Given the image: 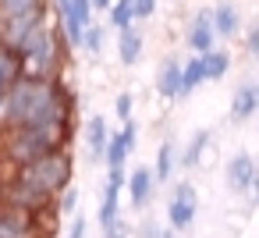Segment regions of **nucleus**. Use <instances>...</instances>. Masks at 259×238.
<instances>
[{
  "label": "nucleus",
  "mask_w": 259,
  "mask_h": 238,
  "mask_svg": "<svg viewBox=\"0 0 259 238\" xmlns=\"http://www.w3.org/2000/svg\"><path fill=\"white\" fill-rule=\"evenodd\" d=\"M170 4H178V0H170Z\"/></svg>",
  "instance_id": "72a5a7b5"
},
{
  "label": "nucleus",
  "mask_w": 259,
  "mask_h": 238,
  "mask_svg": "<svg viewBox=\"0 0 259 238\" xmlns=\"http://www.w3.org/2000/svg\"><path fill=\"white\" fill-rule=\"evenodd\" d=\"M29 15H50V0H0V18H29Z\"/></svg>",
  "instance_id": "6ab92c4d"
},
{
  "label": "nucleus",
  "mask_w": 259,
  "mask_h": 238,
  "mask_svg": "<svg viewBox=\"0 0 259 238\" xmlns=\"http://www.w3.org/2000/svg\"><path fill=\"white\" fill-rule=\"evenodd\" d=\"M124 192H128V206H132L135 213H142V210L153 203V195H156V178H153V167H149V164L132 167V171L124 174Z\"/></svg>",
  "instance_id": "6e6552de"
},
{
  "label": "nucleus",
  "mask_w": 259,
  "mask_h": 238,
  "mask_svg": "<svg viewBox=\"0 0 259 238\" xmlns=\"http://www.w3.org/2000/svg\"><path fill=\"white\" fill-rule=\"evenodd\" d=\"M142 54H146V36L132 25V29H121L117 32V64H124V68H135L139 61H142Z\"/></svg>",
  "instance_id": "dca6fc26"
},
{
  "label": "nucleus",
  "mask_w": 259,
  "mask_h": 238,
  "mask_svg": "<svg viewBox=\"0 0 259 238\" xmlns=\"http://www.w3.org/2000/svg\"><path fill=\"white\" fill-rule=\"evenodd\" d=\"M25 75V68H22V57L15 54V50H8V47H0V96H4L18 78Z\"/></svg>",
  "instance_id": "aec40b11"
},
{
  "label": "nucleus",
  "mask_w": 259,
  "mask_h": 238,
  "mask_svg": "<svg viewBox=\"0 0 259 238\" xmlns=\"http://www.w3.org/2000/svg\"><path fill=\"white\" fill-rule=\"evenodd\" d=\"M64 43H61V36H57V29L50 25V18L47 22H39L18 47H15V54L22 57V68H25V75H39V78H57L61 75V68H64Z\"/></svg>",
  "instance_id": "20e7f679"
},
{
  "label": "nucleus",
  "mask_w": 259,
  "mask_h": 238,
  "mask_svg": "<svg viewBox=\"0 0 259 238\" xmlns=\"http://www.w3.org/2000/svg\"><path fill=\"white\" fill-rule=\"evenodd\" d=\"M209 18H213V32H217V39H234V36H241V11H238V4H231V0H220V4L209 11Z\"/></svg>",
  "instance_id": "2eb2a0df"
},
{
  "label": "nucleus",
  "mask_w": 259,
  "mask_h": 238,
  "mask_svg": "<svg viewBox=\"0 0 259 238\" xmlns=\"http://www.w3.org/2000/svg\"><path fill=\"white\" fill-rule=\"evenodd\" d=\"M139 149V125L124 121L117 132L110 128V139L103 146V167H128V156Z\"/></svg>",
  "instance_id": "0eeeda50"
},
{
  "label": "nucleus",
  "mask_w": 259,
  "mask_h": 238,
  "mask_svg": "<svg viewBox=\"0 0 259 238\" xmlns=\"http://www.w3.org/2000/svg\"><path fill=\"white\" fill-rule=\"evenodd\" d=\"M114 114H117L121 125L132 121V114H135V96H132V93H117V100H114Z\"/></svg>",
  "instance_id": "a878e982"
},
{
  "label": "nucleus",
  "mask_w": 259,
  "mask_h": 238,
  "mask_svg": "<svg viewBox=\"0 0 259 238\" xmlns=\"http://www.w3.org/2000/svg\"><path fill=\"white\" fill-rule=\"evenodd\" d=\"M110 139V121L103 114H93L85 125H82V146H85V156L89 164H103V146Z\"/></svg>",
  "instance_id": "f8f14e48"
},
{
  "label": "nucleus",
  "mask_w": 259,
  "mask_h": 238,
  "mask_svg": "<svg viewBox=\"0 0 259 238\" xmlns=\"http://www.w3.org/2000/svg\"><path fill=\"white\" fill-rule=\"evenodd\" d=\"M245 54H248V57L259 54V25H248V29H245Z\"/></svg>",
  "instance_id": "c756f323"
},
{
  "label": "nucleus",
  "mask_w": 259,
  "mask_h": 238,
  "mask_svg": "<svg viewBox=\"0 0 259 238\" xmlns=\"http://www.w3.org/2000/svg\"><path fill=\"white\" fill-rule=\"evenodd\" d=\"M89 4H93V11H107V8L114 4V0H89Z\"/></svg>",
  "instance_id": "7c9ffc66"
},
{
  "label": "nucleus",
  "mask_w": 259,
  "mask_h": 238,
  "mask_svg": "<svg viewBox=\"0 0 259 238\" xmlns=\"http://www.w3.org/2000/svg\"><path fill=\"white\" fill-rule=\"evenodd\" d=\"M199 217V188L192 181H174L167 195V227L170 231H188Z\"/></svg>",
  "instance_id": "39448f33"
},
{
  "label": "nucleus",
  "mask_w": 259,
  "mask_h": 238,
  "mask_svg": "<svg viewBox=\"0 0 259 238\" xmlns=\"http://www.w3.org/2000/svg\"><path fill=\"white\" fill-rule=\"evenodd\" d=\"M156 93H160V100H167V103H174V100H181V61L178 57H163L160 61V68H156Z\"/></svg>",
  "instance_id": "4468645a"
},
{
  "label": "nucleus",
  "mask_w": 259,
  "mask_h": 238,
  "mask_svg": "<svg viewBox=\"0 0 259 238\" xmlns=\"http://www.w3.org/2000/svg\"><path fill=\"white\" fill-rule=\"evenodd\" d=\"M78 117V100L68 89V82L22 75L4 96H0V132L4 128H25V125H61Z\"/></svg>",
  "instance_id": "f257e3e1"
},
{
  "label": "nucleus",
  "mask_w": 259,
  "mask_h": 238,
  "mask_svg": "<svg viewBox=\"0 0 259 238\" xmlns=\"http://www.w3.org/2000/svg\"><path fill=\"white\" fill-rule=\"evenodd\" d=\"M160 238H178V231H170V227L163 224V231H160Z\"/></svg>",
  "instance_id": "2f4dec72"
},
{
  "label": "nucleus",
  "mask_w": 259,
  "mask_h": 238,
  "mask_svg": "<svg viewBox=\"0 0 259 238\" xmlns=\"http://www.w3.org/2000/svg\"><path fill=\"white\" fill-rule=\"evenodd\" d=\"M224 181H227V192H231V195L252 199V192H255V185H259V167H255L252 153H234V156L224 164Z\"/></svg>",
  "instance_id": "423d86ee"
},
{
  "label": "nucleus",
  "mask_w": 259,
  "mask_h": 238,
  "mask_svg": "<svg viewBox=\"0 0 259 238\" xmlns=\"http://www.w3.org/2000/svg\"><path fill=\"white\" fill-rule=\"evenodd\" d=\"M78 50H82L85 57H93V61H96V57L107 50V25H100V22L93 18V22L85 25V32H82V43H78Z\"/></svg>",
  "instance_id": "412c9836"
},
{
  "label": "nucleus",
  "mask_w": 259,
  "mask_h": 238,
  "mask_svg": "<svg viewBox=\"0 0 259 238\" xmlns=\"http://www.w3.org/2000/svg\"><path fill=\"white\" fill-rule=\"evenodd\" d=\"M0 167H4V164H0ZM8 178H15V181H22V185H29V188H36L43 195L57 199V192H64L71 185V178H75L71 149H54V153L36 156L29 164H15L8 171Z\"/></svg>",
  "instance_id": "7ed1b4c3"
},
{
  "label": "nucleus",
  "mask_w": 259,
  "mask_h": 238,
  "mask_svg": "<svg viewBox=\"0 0 259 238\" xmlns=\"http://www.w3.org/2000/svg\"><path fill=\"white\" fill-rule=\"evenodd\" d=\"M149 167H153L156 185L174 181V171H178V142H174V139H163V142L156 146V160H153Z\"/></svg>",
  "instance_id": "f3484780"
},
{
  "label": "nucleus",
  "mask_w": 259,
  "mask_h": 238,
  "mask_svg": "<svg viewBox=\"0 0 259 238\" xmlns=\"http://www.w3.org/2000/svg\"><path fill=\"white\" fill-rule=\"evenodd\" d=\"M0 32H4V18H0Z\"/></svg>",
  "instance_id": "473e14b6"
},
{
  "label": "nucleus",
  "mask_w": 259,
  "mask_h": 238,
  "mask_svg": "<svg viewBox=\"0 0 259 238\" xmlns=\"http://www.w3.org/2000/svg\"><path fill=\"white\" fill-rule=\"evenodd\" d=\"M135 25V8L132 0H114V4L107 8V29L121 32V29H132Z\"/></svg>",
  "instance_id": "5701e85b"
},
{
  "label": "nucleus",
  "mask_w": 259,
  "mask_h": 238,
  "mask_svg": "<svg viewBox=\"0 0 259 238\" xmlns=\"http://www.w3.org/2000/svg\"><path fill=\"white\" fill-rule=\"evenodd\" d=\"M160 231H163V224H160V220H153V217H146V220L132 224V238H160Z\"/></svg>",
  "instance_id": "bb28decb"
},
{
  "label": "nucleus",
  "mask_w": 259,
  "mask_h": 238,
  "mask_svg": "<svg viewBox=\"0 0 259 238\" xmlns=\"http://www.w3.org/2000/svg\"><path fill=\"white\" fill-rule=\"evenodd\" d=\"M213 160V135L209 132H195L185 146H178V167L185 171H199Z\"/></svg>",
  "instance_id": "9b49d317"
},
{
  "label": "nucleus",
  "mask_w": 259,
  "mask_h": 238,
  "mask_svg": "<svg viewBox=\"0 0 259 238\" xmlns=\"http://www.w3.org/2000/svg\"><path fill=\"white\" fill-rule=\"evenodd\" d=\"M0 238H43L32 224V213L15 210V206H0Z\"/></svg>",
  "instance_id": "ddd939ff"
},
{
  "label": "nucleus",
  "mask_w": 259,
  "mask_h": 238,
  "mask_svg": "<svg viewBox=\"0 0 259 238\" xmlns=\"http://www.w3.org/2000/svg\"><path fill=\"white\" fill-rule=\"evenodd\" d=\"M100 238H132V224H128L124 217H117V220H110L107 227H100Z\"/></svg>",
  "instance_id": "c85d7f7f"
},
{
  "label": "nucleus",
  "mask_w": 259,
  "mask_h": 238,
  "mask_svg": "<svg viewBox=\"0 0 259 238\" xmlns=\"http://www.w3.org/2000/svg\"><path fill=\"white\" fill-rule=\"evenodd\" d=\"M93 4H89V0H68V8H64V15L61 18H75V22H82V25H89L93 22Z\"/></svg>",
  "instance_id": "b1692460"
},
{
  "label": "nucleus",
  "mask_w": 259,
  "mask_h": 238,
  "mask_svg": "<svg viewBox=\"0 0 259 238\" xmlns=\"http://www.w3.org/2000/svg\"><path fill=\"white\" fill-rule=\"evenodd\" d=\"M54 206H57V213H61V217H71V213L78 210V188H75V185H68L64 192H57Z\"/></svg>",
  "instance_id": "393cba45"
},
{
  "label": "nucleus",
  "mask_w": 259,
  "mask_h": 238,
  "mask_svg": "<svg viewBox=\"0 0 259 238\" xmlns=\"http://www.w3.org/2000/svg\"><path fill=\"white\" fill-rule=\"evenodd\" d=\"M78 135V117L61 125H25V128H4L0 132V164L15 167L29 164L36 156H47L54 149H68Z\"/></svg>",
  "instance_id": "f03ea898"
},
{
  "label": "nucleus",
  "mask_w": 259,
  "mask_h": 238,
  "mask_svg": "<svg viewBox=\"0 0 259 238\" xmlns=\"http://www.w3.org/2000/svg\"><path fill=\"white\" fill-rule=\"evenodd\" d=\"M255 110H259V86H255L252 78H245V82H238L234 93H231L227 125H245V121L255 117Z\"/></svg>",
  "instance_id": "1a4fd4ad"
},
{
  "label": "nucleus",
  "mask_w": 259,
  "mask_h": 238,
  "mask_svg": "<svg viewBox=\"0 0 259 238\" xmlns=\"http://www.w3.org/2000/svg\"><path fill=\"white\" fill-rule=\"evenodd\" d=\"M185 43H188L192 54H206V50H213V47L220 43L217 32H213L209 11H195V15L188 18V25H185Z\"/></svg>",
  "instance_id": "9d476101"
},
{
  "label": "nucleus",
  "mask_w": 259,
  "mask_h": 238,
  "mask_svg": "<svg viewBox=\"0 0 259 238\" xmlns=\"http://www.w3.org/2000/svg\"><path fill=\"white\" fill-rule=\"evenodd\" d=\"M85 231H89V217H85L82 210H75V213L68 217V231H64V238H85Z\"/></svg>",
  "instance_id": "cd10ccee"
},
{
  "label": "nucleus",
  "mask_w": 259,
  "mask_h": 238,
  "mask_svg": "<svg viewBox=\"0 0 259 238\" xmlns=\"http://www.w3.org/2000/svg\"><path fill=\"white\" fill-rule=\"evenodd\" d=\"M202 82H206V75H202V57H199V54H192L188 61H181V100H185V96H192Z\"/></svg>",
  "instance_id": "4be33fe9"
},
{
  "label": "nucleus",
  "mask_w": 259,
  "mask_h": 238,
  "mask_svg": "<svg viewBox=\"0 0 259 238\" xmlns=\"http://www.w3.org/2000/svg\"><path fill=\"white\" fill-rule=\"evenodd\" d=\"M199 57H202V75H206V82H224V78H227V71H231V50L213 47V50H206V54H199Z\"/></svg>",
  "instance_id": "a211bd4d"
}]
</instances>
